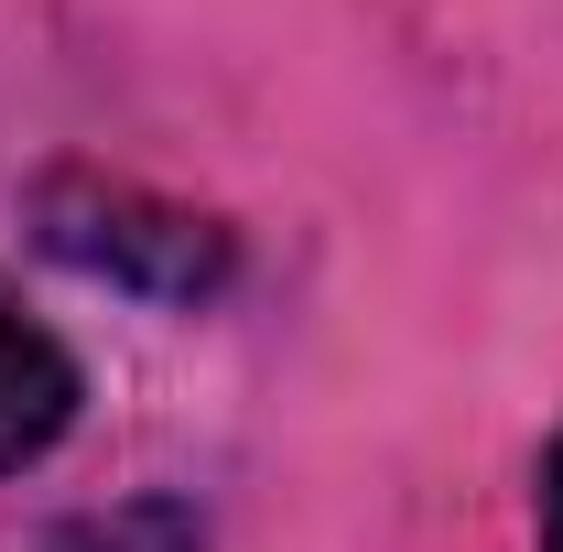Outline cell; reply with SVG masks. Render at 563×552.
Here are the masks:
<instances>
[{"label":"cell","mask_w":563,"mask_h":552,"mask_svg":"<svg viewBox=\"0 0 563 552\" xmlns=\"http://www.w3.org/2000/svg\"><path fill=\"white\" fill-rule=\"evenodd\" d=\"M76 401H87V379H76V357L55 325H33L11 292H0V477H22L33 455H55L66 444Z\"/></svg>","instance_id":"obj_2"},{"label":"cell","mask_w":563,"mask_h":552,"mask_svg":"<svg viewBox=\"0 0 563 552\" xmlns=\"http://www.w3.org/2000/svg\"><path fill=\"white\" fill-rule=\"evenodd\" d=\"M33 228H44L55 261L98 272L109 292H141V303H207L239 272V239L217 217L174 207L152 185H120V174H55L33 196Z\"/></svg>","instance_id":"obj_1"},{"label":"cell","mask_w":563,"mask_h":552,"mask_svg":"<svg viewBox=\"0 0 563 552\" xmlns=\"http://www.w3.org/2000/svg\"><path fill=\"white\" fill-rule=\"evenodd\" d=\"M542 552H563V433H553V455H542Z\"/></svg>","instance_id":"obj_4"},{"label":"cell","mask_w":563,"mask_h":552,"mask_svg":"<svg viewBox=\"0 0 563 552\" xmlns=\"http://www.w3.org/2000/svg\"><path fill=\"white\" fill-rule=\"evenodd\" d=\"M44 552H207V520H196V498L141 487V498H109V509H76Z\"/></svg>","instance_id":"obj_3"}]
</instances>
